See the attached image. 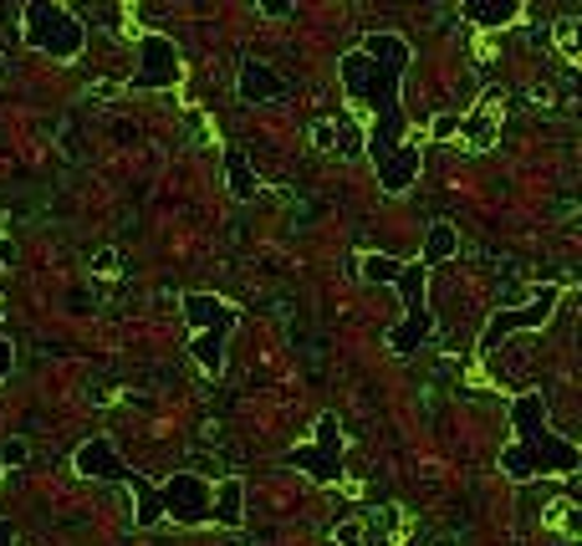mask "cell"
<instances>
[{"label": "cell", "mask_w": 582, "mask_h": 546, "mask_svg": "<svg viewBox=\"0 0 582 546\" xmlns=\"http://www.w3.org/2000/svg\"><path fill=\"white\" fill-rule=\"evenodd\" d=\"M403 72H409V42L399 31H374L363 36V46H353L338 61L343 92L353 98V107L368 113V134H363V153L374 159L384 194H403L424 169L419 144H403L409 134V113H403Z\"/></svg>", "instance_id": "obj_1"}, {"label": "cell", "mask_w": 582, "mask_h": 546, "mask_svg": "<svg viewBox=\"0 0 582 546\" xmlns=\"http://www.w3.org/2000/svg\"><path fill=\"white\" fill-rule=\"evenodd\" d=\"M511 429L516 444L501 450V470L511 480H532V475H578L582 444H572L568 434H557L547 424V399L541 394H516L511 399Z\"/></svg>", "instance_id": "obj_2"}, {"label": "cell", "mask_w": 582, "mask_h": 546, "mask_svg": "<svg viewBox=\"0 0 582 546\" xmlns=\"http://www.w3.org/2000/svg\"><path fill=\"white\" fill-rule=\"evenodd\" d=\"M358 276L393 286L403 296V322L388 327V353H419V342H430L434 332V311H430V271L419 261H393V255H358Z\"/></svg>", "instance_id": "obj_3"}, {"label": "cell", "mask_w": 582, "mask_h": 546, "mask_svg": "<svg viewBox=\"0 0 582 546\" xmlns=\"http://www.w3.org/2000/svg\"><path fill=\"white\" fill-rule=\"evenodd\" d=\"M21 31H26V46H36L52 61H77L82 46H88L82 15H72L67 5H46V0L21 5Z\"/></svg>", "instance_id": "obj_4"}, {"label": "cell", "mask_w": 582, "mask_h": 546, "mask_svg": "<svg viewBox=\"0 0 582 546\" xmlns=\"http://www.w3.org/2000/svg\"><path fill=\"white\" fill-rule=\"evenodd\" d=\"M286 465L312 475L317 486H338L343 480V424H338V413H322L317 419V444H297L286 455Z\"/></svg>", "instance_id": "obj_5"}, {"label": "cell", "mask_w": 582, "mask_h": 546, "mask_svg": "<svg viewBox=\"0 0 582 546\" xmlns=\"http://www.w3.org/2000/svg\"><path fill=\"white\" fill-rule=\"evenodd\" d=\"M557 302H562V281H547V286H537L526 307L495 311L491 322H486V332H480V348H486V353H495V348H501L511 332H532V327H541L557 311Z\"/></svg>", "instance_id": "obj_6"}, {"label": "cell", "mask_w": 582, "mask_h": 546, "mask_svg": "<svg viewBox=\"0 0 582 546\" xmlns=\"http://www.w3.org/2000/svg\"><path fill=\"white\" fill-rule=\"evenodd\" d=\"M180 77H184L180 46L169 42V36H159V31H149V36L138 42V72L128 88L134 92H169V88H180Z\"/></svg>", "instance_id": "obj_7"}, {"label": "cell", "mask_w": 582, "mask_h": 546, "mask_svg": "<svg viewBox=\"0 0 582 546\" xmlns=\"http://www.w3.org/2000/svg\"><path fill=\"white\" fill-rule=\"evenodd\" d=\"M159 511L174 526H209V480L199 470H180L159 486Z\"/></svg>", "instance_id": "obj_8"}, {"label": "cell", "mask_w": 582, "mask_h": 546, "mask_svg": "<svg viewBox=\"0 0 582 546\" xmlns=\"http://www.w3.org/2000/svg\"><path fill=\"white\" fill-rule=\"evenodd\" d=\"M72 470H77V475H88V480H103V486H123V480L134 475L128 465H123L118 444L107 440V434H92V440H82V444H77Z\"/></svg>", "instance_id": "obj_9"}, {"label": "cell", "mask_w": 582, "mask_h": 546, "mask_svg": "<svg viewBox=\"0 0 582 546\" xmlns=\"http://www.w3.org/2000/svg\"><path fill=\"white\" fill-rule=\"evenodd\" d=\"M184 322H190V332H236L240 327V311L225 302V296H209V292H190L184 296Z\"/></svg>", "instance_id": "obj_10"}, {"label": "cell", "mask_w": 582, "mask_h": 546, "mask_svg": "<svg viewBox=\"0 0 582 546\" xmlns=\"http://www.w3.org/2000/svg\"><path fill=\"white\" fill-rule=\"evenodd\" d=\"M236 92H240V103H282L286 77L276 72V67H266L261 57H246L236 72Z\"/></svg>", "instance_id": "obj_11"}, {"label": "cell", "mask_w": 582, "mask_h": 546, "mask_svg": "<svg viewBox=\"0 0 582 546\" xmlns=\"http://www.w3.org/2000/svg\"><path fill=\"white\" fill-rule=\"evenodd\" d=\"M246 521V480H220L209 486V526H240Z\"/></svg>", "instance_id": "obj_12"}, {"label": "cell", "mask_w": 582, "mask_h": 546, "mask_svg": "<svg viewBox=\"0 0 582 546\" xmlns=\"http://www.w3.org/2000/svg\"><path fill=\"white\" fill-rule=\"evenodd\" d=\"M522 11H526L522 0H460V15H465V21H470V26H486V31L511 26V21H516Z\"/></svg>", "instance_id": "obj_13"}, {"label": "cell", "mask_w": 582, "mask_h": 546, "mask_svg": "<svg viewBox=\"0 0 582 546\" xmlns=\"http://www.w3.org/2000/svg\"><path fill=\"white\" fill-rule=\"evenodd\" d=\"M455 255H460V230L449 220H434L430 236H424V251H419V266L430 271V266H440V261H455Z\"/></svg>", "instance_id": "obj_14"}, {"label": "cell", "mask_w": 582, "mask_h": 546, "mask_svg": "<svg viewBox=\"0 0 582 546\" xmlns=\"http://www.w3.org/2000/svg\"><path fill=\"white\" fill-rule=\"evenodd\" d=\"M225 184H230V194H236V200H255V194H261V179H255L251 159H246L240 148H230V153H225Z\"/></svg>", "instance_id": "obj_15"}, {"label": "cell", "mask_w": 582, "mask_h": 546, "mask_svg": "<svg viewBox=\"0 0 582 546\" xmlns=\"http://www.w3.org/2000/svg\"><path fill=\"white\" fill-rule=\"evenodd\" d=\"M123 486L134 490V501H138V511H134L138 526H159V521H164V511H159V486H149L144 475H128Z\"/></svg>", "instance_id": "obj_16"}, {"label": "cell", "mask_w": 582, "mask_h": 546, "mask_svg": "<svg viewBox=\"0 0 582 546\" xmlns=\"http://www.w3.org/2000/svg\"><path fill=\"white\" fill-rule=\"evenodd\" d=\"M0 459H5L11 470H21V465H26V459H31V444H26V440H5V450H0Z\"/></svg>", "instance_id": "obj_17"}, {"label": "cell", "mask_w": 582, "mask_h": 546, "mask_svg": "<svg viewBox=\"0 0 582 546\" xmlns=\"http://www.w3.org/2000/svg\"><path fill=\"white\" fill-rule=\"evenodd\" d=\"M332 542L338 546H363V526L358 521H343V526H332Z\"/></svg>", "instance_id": "obj_18"}, {"label": "cell", "mask_w": 582, "mask_h": 546, "mask_svg": "<svg viewBox=\"0 0 582 546\" xmlns=\"http://www.w3.org/2000/svg\"><path fill=\"white\" fill-rule=\"evenodd\" d=\"M15 373V342L11 338H0V384Z\"/></svg>", "instance_id": "obj_19"}, {"label": "cell", "mask_w": 582, "mask_h": 546, "mask_svg": "<svg viewBox=\"0 0 582 546\" xmlns=\"http://www.w3.org/2000/svg\"><path fill=\"white\" fill-rule=\"evenodd\" d=\"M118 266H123L118 251H98V255H92V271H98V276H113Z\"/></svg>", "instance_id": "obj_20"}, {"label": "cell", "mask_w": 582, "mask_h": 546, "mask_svg": "<svg viewBox=\"0 0 582 546\" xmlns=\"http://www.w3.org/2000/svg\"><path fill=\"white\" fill-rule=\"evenodd\" d=\"M434 138H449V134H460V118L455 113H445V118H434V128H430Z\"/></svg>", "instance_id": "obj_21"}, {"label": "cell", "mask_w": 582, "mask_h": 546, "mask_svg": "<svg viewBox=\"0 0 582 546\" xmlns=\"http://www.w3.org/2000/svg\"><path fill=\"white\" fill-rule=\"evenodd\" d=\"M261 15H271V21H286V15H297V5H282V0H266V5H261Z\"/></svg>", "instance_id": "obj_22"}, {"label": "cell", "mask_w": 582, "mask_h": 546, "mask_svg": "<svg viewBox=\"0 0 582 546\" xmlns=\"http://www.w3.org/2000/svg\"><path fill=\"white\" fill-rule=\"evenodd\" d=\"M317 148H338V128L332 123H317Z\"/></svg>", "instance_id": "obj_23"}, {"label": "cell", "mask_w": 582, "mask_h": 546, "mask_svg": "<svg viewBox=\"0 0 582 546\" xmlns=\"http://www.w3.org/2000/svg\"><path fill=\"white\" fill-rule=\"evenodd\" d=\"M562 52H568V57H572V52H578V26H572V21H568V26H562Z\"/></svg>", "instance_id": "obj_24"}, {"label": "cell", "mask_w": 582, "mask_h": 546, "mask_svg": "<svg viewBox=\"0 0 582 546\" xmlns=\"http://www.w3.org/2000/svg\"><path fill=\"white\" fill-rule=\"evenodd\" d=\"M11 261H15V246H11L5 236H0V266H11Z\"/></svg>", "instance_id": "obj_25"}, {"label": "cell", "mask_w": 582, "mask_h": 546, "mask_svg": "<svg viewBox=\"0 0 582 546\" xmlns=\"http://www.w3.org/2000/svg\"><path fill=\"white\" fill-rule=\"evenodd\" d=\"M0 546H15V532H11V521H0Z\"/></svg>", "instance_id": "obj_26"}, {"label": "cell", "mask_w": 582, "mask_h": 546, "mask_svg": "<svg viewBox=\"0 0 582 546\" xmlns=\"http://www.w3.org/2000/svg\"><path fill=\"white\" fill-rule=\"evenodd\" d=\"M0 77H5V57H0Z\"/></svg>", "instance_id": "obj_27"}]
</instances>
